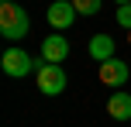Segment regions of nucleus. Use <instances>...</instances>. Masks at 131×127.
<instances>
[{
  "label": "nucleus",
  "instance_id": "f257e3e1",
  "mask_svg": "<svg viewBox=\"0 0 131 127\" xmlns=\"http://www.w3.org/2000/svg\"><path fill=\"white\" fill-rule=\"evenodd\" d=\"M31 31V17L21 4H0V34L7 41H17Z\"/></svg>",
  "mask_w": 131,
  "mask_h": 127
},
{
  "label": "nucleus",
  "instance_id": "f03ea898",
  "mask_svg": "<svg viewBox=\"0 0 131 127\" xmlns=\"http://www.w3.org/2000/svg\"><path fill=\"white\" fill-rule=\"evenodd\" d=\"M35 79H38V89L45 96H59L62 89H66V72H62V65L59 62H48L45 55L41 59H35Z\"/></svg>",
  "mask_w": 131,
  "mask_h": 127
},
{
  "label": "nucleus",
  "instance_id": "7ed1b4c3",
  "mask_svg": "<svg viewBox=\"0 0 131 127\" xmlns=\"http://www.w3.org/2000/svg\"><path fill=\"white\" fill-rule=\"evenodd\" d=\"M0 65H4V72L10 76V79H24L28 72H35V59L24 52V48H7L4 52V59H0Z\"/></svg>",
  "mask_w": 131,
  "mask_h": 127
},
{
  "label": "nucleus",
  "instance_id": "20e7f679",
  "mask_svg": "<svg viewBox=\"0 0 131 127\" xmlns=\"http://www.w3.org/2000/svg\"><path fill=\"white\" fill-rule=\"evenodd\" d=\"M97 76H100V82H104V86L121 89V86L131 79V65H128V62H121V59H107V62H100Z\"/></svg>",
  "mask_w": 131,
  "mask_h": 127
},
{
  "label": "nucleus",
  "instance_id": "39448f33",
  "mask_svg": "<svg viewBox=\"0 0 131 127\" xmlns=\"http://www.w3.org/2000/svg\"><path fill=\"white\" fill-rule=\"evenodd\" d=\"M45 14H48V24H52L55 31H66V27L76 21V14H79V10L72 7V0H55V4L48 7Z\"/></svg>",
  "mask_w": 131,
  "mask_h": 127
},
{
  "label": "nucleus",
  "instance_id": "423d86ee",
  "mask_svg": "<svg viewBox=\"0 0 131 127\" xmlns=\"http://www.w3.org/2000/svg\"><path fill=\"white\" fill-rule=\"evenodd\" d=\"M86 52H90V59L93 62H107V59H114V38L111 34H93L90 38V45H86Z\"/></svg>",
  "mask_w": 131,
  "mask_h": 127
},
{
  "label": "nucleus",
  "instance_id": "0eeeda50",
  "mask_svg": "<svg viewBox=\"0 0 131 127\" xmlns=\"http://www.w3.org/2000/svg\"><path fill=\"white\" fill-rule=\"evenodd\" d=\"M41 55H45L48 62H66L69 59V41H66L62 34H48V38L41 41Z\"/></svg>",
  "mask_w": 131,
  "mask_h": 127
},
{
  "label": "nucleus",
  "instance_id": "6e6552de",
  "mask_svg": "<svg viewBox=\"0 0 131 127\" xmlns=\"http://www.w3.org/2000/svg\"><path fill=\"white\" fill-rule=\"evenodd\" d=\"M107 114L114 120H131V93H114L107 100Z\"/></svg>",
  "mask_w": 131,
  "mask_h": 127
},
{
  "label": "nucleus",
  "instance_id": "1a4fd4ad",
  "mask_svg": "<svg viewBox=\"0 0 131 127\" xmlns=\"http://www.w3.org/2000/svg\"><path fill=\"white\" fill-rule=\"evenodd\" d=\"M72 7H76L83 17H93V14L104 10V0H72Z\"/></svg>",
  "mask_w": 131,
  "mask_h": 127
},
{
  "label": "nucleus",
  "instance_id": "9d476101",
  "mask_svg": "<svg viewBox=\"0 0 131 127\" xmlns=\"http://www.w3.org/2000/svg\"><path fill=\"white\" fill-rule=\"evenodd\" d=\"M117 24L131 31V4H117Z\"/></svg>",
  "mask_w": 131,
  "mask_h": 127
},
{
  "label": "nucleus",
  "instance_id": "9b49d317",
  "mask_svg": "<svg viewBox=\"0 0 131 127\" xmlns=\"http://www.w3.org/2000/svg\"><path fill=\"white\" fill-rule=\"evenodd\" d=\"M117 4H131V0H117Z\"/></svg>",
  "mask_w": 131,
  "mask_h": 127
},
{
  "label": "nucleus",
  "instance_id": "f8f14e48",
  "mask_svg": "<svg viewBox=\"0 0 131 127\" xmlns=\"http://www.w3.org/2000/svg\"><path fill=\"white\" fill-rule=\"evenodd\" d=\"M128 45H131V31H128Z\"/></svg>",
  "mask_w": 131,
  "mask_h": 127
},
{
  "label": "nucleus",
  "instance_id": "ddd939ff",
  "mask_svg": "<svg viewBox=\"0 0 131 127\" xmlns=\"http://www.w3.org/2000/svg\"><path fill=\"white\" fill-rule=\"evenodd\" d=\"M0 4H10V0H0Z\"/></svg>",
  "mask_w": 131,
  "mask_h": 127
}]
</instances>
